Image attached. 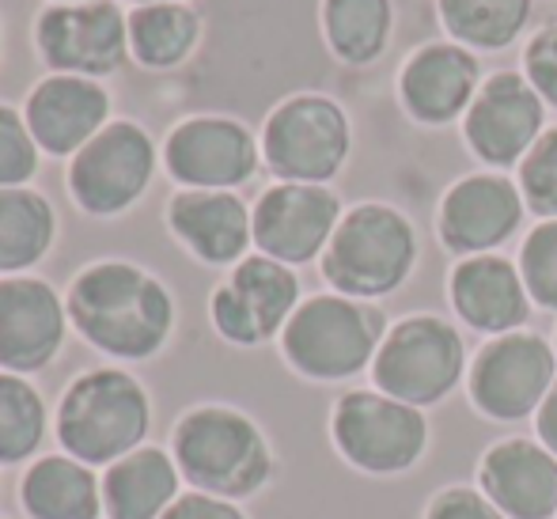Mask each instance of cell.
I'll return each instance as SVG.
<instances>
[{"label": "cell", "mask_w": 557, "mask_h": 519, "mask_svg": "<svg viewBox=\"0 0 557 519\" xmlns=\"http://www.w3.org/2000/svg\"><path fill=\"white\" fill-rule=\"evenodd\" d=\"M65 311L99 353L145 360L163 349L175 326L171 293L129 262H96L73 281Z\"/></svg>", "instance_id": "6da1fadb"}, {"label": "cell", "mask_w": 557, "mask_h": 519, "mask_svg": "<svg viewBox=\"0 0 557 519\" xmlns=\"http://www.w3.org/2000/svg\"><path fill=\"white\" fill-rule=\"evenodd\" d=\"M175 467L198 493L243 501L273 478V452L247 413L227 406H198L171 432Z\"/></svg>", "instance_id": "7a4b0ae2"}, {"label": "cell", "mask_w": 557, "mask_h": 519, "mask_svg": "<svg viewBox=\"0 0 557 519\" xmlns=\"http://www.w3.org/2000/svg\"><path fill=\"white\" fill-rule=\"evenodd\" d=\"M418 265V232L398 209L364 201L349 209L323 250V277L352 300H380L403 288Z\"/></svg>", "instance_id": "3957f363"}, {"label": "cell", "mask_w": 557, "mask_h": 519, "mask_svg": "<svg viewBox=\"0 0 557 519\" xmlns=\"http://www.w3.org/2000/svg\"><path fill=\"white\" fill-rule=\"evenodd\" d=\"M152 424L148 395L129 372L96 368L69 383L58 406V440L84 467H111L137 452Z\"/></svg>", "instance_id": "277c9868"}, {"label": "cell", "mask_w": 557, "mask_h": 519, "mask_svg": "<svg viewBox=\"0 0 557 519\" xmlns=\"http://www.w3.org/2000/svg\"><path fill=\"white\" fill-rule=\"evenodd\" d=\"M387 337V314L372 300L331 293L311 296L281 330V353L300 375L337 383L364 372Z\"/></svg>", "instance_id": "5b68a950"}, {"label": "cell", "mask_w": 557, "mask_h": 519, "mask_svg": "<svg viewBox=\"0 0 557 519\" xmlns=\"http://www.w3.org/2000/svg\"><path fill=\"white\" fill-rule=\"evenodd\" d=\"M467 345L441 314H410L387 330L372 360V383L380 395L406 406H436L462 383Z\"/></svg>", "instance_id": "8992f818"}, {"label": "cell", "mask_w": 557, "mask_h": 519, "mask_svg": "<svg viewBox=\"0 0 557 519\" xmlns=\"http://www.w3.org/2000/svg\"><path fill=\"white\" fill-rule=\"evenodd\" d=\"M352 148L349 114L326 96H293L270 114L262 133L265 168L281 183L326 186Z\"/></svg>", "instance_id": "52a82bcc"}, {"label": "cell", "mask_w": 557, "mask_h": 519, "mask_svg": "<svg viewBox=\"0 0 557 519\" xmlns=\"http://www.w3.org/2000/svg\"><path fill=\"white\" fill-rule=\"evenodd\" d=\"M331 436L345 462L364 474H403L418 467L429 447V421L380 391H349L331 413Z\"/></svg>", "instance_id": "ba28073f"}, {"label": "cell", "mask_w": 557, "mask_h": 519, "mask_svg": "<svg viewBox=\"0 0 557 519\" xmlns=\"http://www.w3.org/2000/svg\"><path fill=\"white\" fill-rule=\"evenodd\" d=\"M557 380V353L543 334L512 330L490 337L467 372V391L478 413L490 421H523L535 417Z\"/></svg>", "instance_id": "9c48e42d"}, {"label": "cell", "mask_w": 557, "mask_h": 519, "mask_svg": "<svg viewBox=\"0 0 557 519\" xmlns=\"http://www.w3.org/2000/svg\"><path fill=\"white\" fill-rule=\"evenodd\" d=\"M156 171V148L133 122H111L76 152L69 190L91 217H114L145 194Z\"/></svg>", "instance_id": "30bf717a"}, {"label": "cell", "mask_w": 557, "mask_h": 519, "mask_svg": "<svg viewBox=\"0 0 557 519\" xmlns=\"http://www.w3.org/2000/svg\"><path fill=\"white\" fill-rule=\"evenodd\" d=\"M300 308V281L293 265L250 255L235 262L232 277L213 293V326L232 345H262L288 326Z\"/></svg>", "instance_id": "8fae6325"}, {"label": "cell", "mask_w": 557, "mask_h": 519, "mask_svg": "<svg viewBox=\"0 0 557 519\" xmlns=\"http://www.w3.org/2000/svg\"><path fill=\"white\" fill-rule=\"evenodd\" d=\"M546 133V103L523 73H493L462 114L467 148L490 168H516Z\"/></svg>", "instance_id": "7c38bea8"}, {"label": "cell", "mask_w": 557, "mask_h": 519, "mask_svg": "<svg viewBox=\"0 0 557 519\" xmlns=\"http://www.w3.org/2000/svg\"><path fill=\"white\" fill-rule=\"evenodd\" d=\"M342 224V201L326 186L277 183L258 198L250 212L255 247L285 265H304L319 258Z\"/></svg>", "instance_id": "4fadbf2b"}, {"label": "cell", "mask_w": 557, "mask_h": 519, "mask_svg": "<svg viewBox=\"0 0 557 519\" xmlns=\"http://www.w3.org/2000/svg\"><path fill=\"white\" fill-rule=\"evenodd\" d=\"M38 50L65 76H107L125 61L129 23L111 0L58 4L38 15Z\"/></svg>", "instance_id": "5bb4252c"}, {"label": "cell", "mask_w": 557, "mask_h": 519, "mask_svg": "<svg viewBox=\"0 0 557 519\" xmlns=\"http://www.w3.org/2000/svg\"><path fill=\"white\" fill-rule=\"evenodd\" d=\"M523 209L528 206H523L520 183L497 175V171H482V175L459 178L444 194L436 232H441L444 247L459 258L493 255L500 243L520 232Z\"/></svg>", "instance_id": "9a60e30c"}, {"label": "cell", "mask_w": 557, "mask_h": 519, "mask_svg": "<svg viewBox=\"0 0 557 519\" xmlns=\"http://www.w3.org/2000/svg\"><path fill=\"white\" fill-rule=\"evenodd\" d=\"M171 178L190 190H235L258 171V140L232 118H186L163 148Z\"/></svg>", "instance_id": "2e32d148"}, {"label": "cell", "mask_w": 557, "mask_h": 519, "mask_svg": "<svg viewBox=\"0 0 557 519\" xmlns=\"http://www.w3.org/2000/svg\"><path fill=\"white\" fill-rule=\"evenodd\" d=\"M65 308L38 277L0 281V368L27 375L46 368L65 342Z\"/></svg>", "instance_id": "e0dca14e"}, {"label": "cell", "mask_w": 557, "mask_h": 519, "mask_svg": "<svg viewBox=\"0 0 557 519\" xmlns=\"http://www.w3.org/2000/svg\"><path fill=\"white\" fill-rule=\"evenodd\" d=\"M482 88V65L459 42H429L413 50L398 76V99L421 125H447L462 118Z\"/></svg>", "instance_id": "ac0fdd59"}, {"label": "cell", "mask_w": 557, "mask_h": 519, "mask_svg": "<svg viewBox=\"0 0 557 519\" xmlns=\"http://www.w3.org/2000/svg\"><path fill=\"white\" fill-rule=\"evenodd\" d=\"M451 308L478 334H512L531 319V296L523 285L520 262H508L500 255L459 258L447 277Z\"/></svg>", "instance_id": "d6986e66"}, {"label": "cell", "mask_w": 557, "mask_h": 519, "mask_svg": "<svg viewBox=\"0 0 557 519\" xmlns=\"http://www.w3.org/2000/svg\"><path fill=\"white\" fill-rule=\"evenodd\" d=\"M478 485L508 519L557 516V455L539 440H500L482 455Z\"/></svg>", "instance_id": "ffe728a7"}, {"label": "cell", "mask_w": 557, "mask_h": 519, "mask_svg": "<svg viewBox=\"0 0 557 519\" xmlns=\"http://www.w3.org/2000/svg\"><path fill=\"white\" fill-rule=\"evenodd\" d=\"M111 99L88 76H50L27 99V129L50 156H73L103 129Z\"/></svg>", "instance_id": "44dd1931"}, {"label": "cell", "mask_w": 557, "mask_h": 519, "mask_svg": "<svg viewBox=\"0 0 557 519\" xmlns=\"http://www.w3.org/2000/svg\"><path fill=\"white\" fill-rule=\"evenodd\" d=\"M168 224L201 262H243L250 239V212L232 190H183L171 198Z\"/></svg>", "instance_id": "7402d4cb"}, {"label": "cell", "mask_w": 557, "mask_h": 519, "mask_svg": "<svg viewBox=\"0 0 557 519\" xmlns=\"http://www.w3.org/2000/svg\"><path fill=\"white\" fill-rule=\"evenodd\" d=\"M175 459L160 447H137L125 459L107 467L103 474V508L111 519H163L178 493Z\"/></svg>", "instance_id": "603a6c76"}, {"label": "cell", "mask_w": 557, "mask_h": 519, "mask_svg": "<svg viewBox=\"0 0 557 519\" xmlns=\"http://www.w3.org/2000/svg\"><path fill=\"white\" fill-rule=\"evenodd\" d=\"M20 505L30 519H99L103 482L73 455H46L23 474Z\"/></svg>", "instance_id": "cb8c5ba5"}, {"label": "cell", "mask_w": 557, "mask_h": 519, "mask_svg": "<svg viewBox=\"0 0 557 519\" xmlns=\"http://www.w3.org/2000/svg\"><path fill=\"white\" fill-rule=\"evenodd\" d=\"M395 4L391 0H323V35L337 61L372 65L391 42Z\"/></svg>", "instance_id": "d4e9b609"}, {"label": "cell", "mask_w": 557, "mask_h": 519, "mask_svg": "<svg viewBox=\"0 0 557 519\" xmlns=\"http://www.w3.org/2000/svg\"><path fill=\"white\" fill-rule=\"evenodd\" d=\"M53 243V209L42 194L0 186V273L42 262Z\"/></svg>", "instance_id": "484cf974"}, {"label": "cell", "mask_w": 557, "mask_h": 519, "mask_svg": "<svg viewBox=\"0 0 557 519\" xmlns=\"http://www.w3.org/2000/svg\"><path fill=\"white\" fill-rule=\"evenodd\" d=\"M125 23H129L133 58L148 69H171L178 61H186L201 35L198 12L178 4V0H171V4H140Z\"/></svg>", "instance_id": "4316f807"}, {"label": "cell", "mask_w": 557, "mask_h": 519, "mask_svg": "<svg viewBox=\"0 0 557 519\" xmlns=\"http://www.w3.org/2000/svg\"><path fill=\"white\" fill-rule=\"evenodd\" d=\"M444 30L467 50H505L523 35L531 0H436Z\"/></svg>", "instance_id": "83f0119b"}, {"label": "cell", "mask_w": 557, "mask_h": 519, "mask_svg": "<svg viewBox=\"0 0 557 519\" xmlns=\"http://www.w3.org/2000/svg\"><path fill=\"white\" fill-rule=\"evenodd\" d=\"M46 403L23 375L0 372V467L30 459L46 440Z\"/></svg>", "instance_id": "f1b7e54d"}, {"label": "cell", "mask_w": 557, "mask_h": 519, "mask_svg": "<svg viewBox=\"0 0 557 519\" xmlns=\"http://www.w3.org/2000/svg\"><path fill=\"white\" fill-rule=\"evenodd\" d=\"M520 273L531 304L557 311V220H543L528 232L520 250Z\"/></svg>", "instance_id": "f546056e"}, {"label": "cell", "mask_w": 557, "mask_h": 519, "mask_svg": "<svg viewBox=\"0 0 557 519\" xmlns=\"http://www.w3.org/2000/svg\"><path fill=\"white\" fill-rule=\"evenodd\" d=\"M520 194L523 206L535 217L557 220V125L535 140L520 163Z\"/></svg>", "instance_id": "4dcf8cb0"}, {"label": "cell", "mask_w": 557, "mask_h": 519, "mask_svg": "<svg viewBox=\"0 0 557 519\" xmlns=\"http://www.w3.org/2000/svg\"><path fill=\"white\" fill-rule=\"evenodd\" d=\"M38 171V145L27 122L0 103V186H23Z\"/></svg>", "instance_id": "1f68e13d"}, {"label": "cell", "mask_w": 557, "mask_h": 519, "mask_svg": "<svg viewBox=\"0 0 557 519\" xmlns=\"http://www.w3.org/2000/svg\"><path fill=\"white\" fill-rule=\"evenodd\" d=\"M523 76L543 96V103L557 110V23L531 35L523 50Z\"/></svg>", "instance_id": "d6a6232c"}, {"label": "cell", "mask_w": 557, "mask_h": 519, "mask_svg": "<svg viewBox=\"0 0 557 519\" xmlns=\"http://www.w3.org/2000/svg\"><path fill=\"white\" fill-rule=\"evenodd\" d=\"M425 519H508L485 497L482 490H467V485H451V490L436 493V501L429 505Z\"/></svg>", "instance_id": "836d02e7"}, {"label": "cell", "mask_w": 557, "mask_h": 519, "mask_svg": "<svg viewBox=\"0 0 557 519\" xmlns=\"http://www.w3.org/2000/svg\"><path fill=\"white\" fill-rule=\"evenodd\" d=\"M163 519H247L235 501L213 497V493H183L175 505L163 512Z\"/></svg>", "instance_id": "e575fe53"}, {"label": "cell", "mask_w": 557, "mask_h": 519, "mask_svg": "<svg viewBox=\"0 0 557 519\" xmlns=\"http://www.w3.org/2000/svg\"><path fill=\"white\" fill-rule=\"evenodd\" d=\"M535 432H539V444L550 447L557 455V380H554L550 395H546V403L539 406V413H535Z\"/></svg>", "instance_id": "d590c367"}, {"label": "cell", "mask_w": 557, "mask_h": 519, "mask_svg": "<svg viewBox=\"0 0 557 519\" xmlns=\"http://www.w3.org/2000/svg\"><path fill=\"white\" fill-rule=\"evenodd\" d=\"M140 4H171V0H137V8Z\"/></svg>", "instance_id": "8d00e7d4"}, {"label": "cell", "mask_w": 557, "mask_h": 519, "mask_svg": "<svg viewBox=\"0 0 557 519\" xmlns=\"http://www.w3.org/2000/svg\"><path fill=\"white\" fill-rule=\"evenodd\" d=\"M81 4H84V0H81Z\"/></svg>", "instance_id": "74e56055"}]
</instances>
